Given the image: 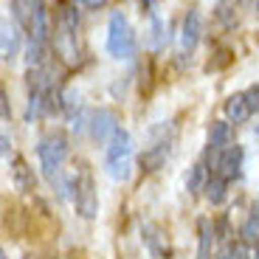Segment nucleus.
I'll list each match as a JSON object with an SVG mask.
<instances>
[{
	"mask_svg": "<svg viewBox=\"0 0 259 259\" xmlns=\"http://www.w3.org/2000/svg\"><path fill=\"white\" fill-rule=\"evenodd\" d=\"M37 158H39V163H42L46 178L51 183H57L59 194L65 197L68 186H65V181H62V163H65V158H68V138H65L62 133H48V136H42L37 144Z\"/></svg>",
	"mask_w": 259,
	"mask_h": 259,
	"instance_id": "obj_1",
	"label": "nucleus"
},
{
	"mask_svg": "<svg viewBox=\"0 0 259 259\" xmlns=\"http://www.w3.org/2000/svg\"><path fill=\"white\" fill-rule=\"evenodd\" d=\"M107 51L116 59H133L138 51V39L136 31L130 26V20L121 12L110 14V26H107Z\"/></svg>",
	"mask_w": 259,
	"mask_h": 259,
	"instance_id": "obj_2",
	"label": "nucleus"
},
{
	"mask_svg": "<svg viewBox=\"0 0 259 259\" xmlns=\"http://www.w3.org/2000/svg\"><path fill=\"white\" fill-rule=\"evenodd\" d=\"M130 161H133V141H130V133L118 130L113 141L107 144V158H104V166L110 172V178L116 181H127L130 178Z\"/></svg>",
	"mask_w": 259,
	"mask_h": 259,
	"instance_id": "obj_3",
	"label": "nucleus"
},
{
	"mask_svg": "<svg viewBox=\"0 0 259 259\" xmlns=\"http://www.w3.org/2000/svg\"><path fill=\"white\" fill-rule=\"evenodd\" d=\"M73 206L82 220H93L99 214V197H96V183L88 169H79V178L73 183Z\"/></svg>",
	"mask_w": 259,
	"mask_h": 259,
	"instance_id": "obj_4",
	"label": "nucleus"
},
{
	"mask_svg": "<svg viewBox=\"0 0 259 259\" xmlns=\"http://www.w3.org/2000/svg\"><path fill=\"white\" fill-rule=\"evenodd\" d=\"M118 118L113 110H96L91 113V136L96 138L99 144H110L113 136L118 133Z\"/></svg>",
	"mask_w": 259,
	"mask_h": 259,
	"instance_id": "obj_5",
	"label": "nucleus"
},
{
	"mask_svg": "<svg viewBox=\"0 0 259 259\" xmlns=\"http://www.w3.org/2000/svg\"><path fill=\"white\" fill-rule=\"evenodd\" d=\"M240 166H242V147H226L220 149V155L214 161V175H223L226 181L231 178H240Z\"/></svg>",
	"mask_w": 259,
	"mask_h": 259,
	"instance_id": "obj_6",
	"label": "nucleus"
},
{
	"mask_svg": "<svg viewBox=\"0 0 259 259\" xmlns=\"http://www.w3.org/2000/svg\"><path fill=\"white\" fill-rule=\"evenodd\" d=\"M197 39H200V14H197V9H189L181 28V51L192 54L197 48Z\"/></svg>",
	"mask_w": 259,
	"mask_h": 259,
	"instance_id": "obj_7",
	"label": "nucleus"
},
{
	"mask_svg": "<svg viewBox=\"0 0 259 259\" xmlns=\"http://www.w3.org/2000/svg\"><path fill=\"white\" fill-rule=\"evenodd\" d=\"M245 6H248V0H217L214 17H217V23H220L223 28H234L240 23V14Z\"/></svg>",
	"mask_w": 259,
	"mask_h": 259,
	"instance_id": "obj_8",
	"label": "nucleus"
},
{
	"mask_svg": "<svg viewBox=\"0 0 259 259\" xmlns=\"http://www.w3.org/2000/svg\"><path fill=\"white\" fill-rule=\"evenodd\" d=\"M253 107H251V99H248V93H234V96H228L226 102V116L231 124H245L248 118H251Z\"/></svg>",
	"mask_w": 259,
	"mask_h": 259,
	"instance_id": "obj_9",
	"label": "nucleus"
},
{
	"mask_svg": "<svg viewBox=\"0 0 259 259\" xmlns=\"http://www.w3.org/2000/svg\"><path fill=\"white\" fill-rule=\"evenodd\" d=\"M39 6H46V3H42V0H12L14 20L28 31L31 23H34V17H37V12H39Z\"/></svg>",
	"mask_w": 259,
	"mask_h": 259,
	"instance_id": "obj_10",
	"label": "nucleus"
},
{
	"mask_svg": "<svg viewBox=\"0 0 259 259\" xmlns=\"http://www.w3.org/2000/svg\"><path fill=\"white\" fill-rule=\"evenodd\" d=\"M169 158V141H161V144H152L149 149H144L141 155V166L144 172H158L163 166V161Z\"/></svg>",
	"mask_w": 259,
	"mask_h": 259,
	"instance_id": "obj_11",
	"label": "nucleus"
},
{
	"mask_svg": "<svg viewBox=\"0 0 259 259\" xmlns=\"http://www.w3.org/2000/svg\"><path fill=\"white\" fill-rule=\"evenodd\" d=\"M0 51H3V59H14L20 51V37H17V28L12 23H3L0 26Z\"/></svg>",
	"mask_w": 259,
	"mask_h": 259,
	"instance_id": "obj_12",
	"label": "nucleus"
},
{
	"mask_svg": "<svg viewBox=\"0 0 259 259\" xmlns=\"http://www.w3.org/2000/svg\"><path fill=\"white\" fill-rule=\"evenodd\" d=\"M231 124L228 121H211V127H208V147L211 149H226L231 147Z\"/></svg>",
	"mask_w": 259,
	"mask_h": 259,
	"instance_id": "obj_13",
	"label": "nucleus"
},
{
	"mask_svg": "<svg viewBox=\"0 0 259 259\" xmlns=\"http://www.w3.org/2000/svg\"><path fill=\"white\" fill-rule=\"evenodd\" d=\"M206 200L211 203V206H220V203H226V194H228V181L223 175H208V183H206Z\"/></svg>",
	"mask_w": 259,
	"mask_h": 259,
	"instance_id": "obj_14",
	"label": "nucleus"
},
{
	"mask_svg": "<svg viewBox=\"0 0 259 259\" xmlns=\"http://www.w3.org/2000/svg\"><path fill=\"white\" fill-rule=\"evenodd\" d=\"M12 178H14V186H17L20 192H31V189H34V172L28 169V163L23 161V158H17V161H14Z\"/></svg>",
	"mask_w": 259,
	"mask_h": 259,
	"instance_id": "obj_15",
	"label": "nucleus"
},
{
	"mask_svg": "<svg viewBox=\"0 0 259 259\" xmlns=\"http://www.w3.org/2000/svg\"><path fill=\"white\" fill-rule=\"evenodd\" d=\"M214 245V228L208 220L200 223V251H197V259H208V251Z\"/></svg>",
	"mask_w": 259,
	"mask_h": 259,
	"instance_id": "obj_16",
	"label": "nucleus"
},
{
	"mask_svg": "<svg viewBox=\"0 0 259 259\" xmlns=\"http://www.w3.org/2000/svg\"><path fill=\"white\" fill-rule=\"evenodd\" d=\"M206 183H208V178H206V166H203V163L192 166V175H189V181H186L189 192H200V189H206Z\"/></svg>",
	"mask_w": 259,
	"mask_h": 259,
	"instance_id": "obj_17",
	"label": "nucleus"
},
{
	"mask_svg": "<svg viewBox=\"0 0 259 259\" xmlns=\"http://www.w3.org/2000/svg\"><path fill=\"white\" fill-rule=\"evenodd\" d=\"M256 228H259V206L251 211V217H248V223L242 226V237H245V242H253L256 240Z\"/></svg>",
	"mask_w": 259,
	"mask_h": 259,
	"instance_id": "obj_18",
	"label": "nucleus"
},
{
	"mask_svg": "<svg viewBox=\"0 0 259 259\" xmlns=\"http://www.w3.org/2000/svg\"><path fill=\"white\" fill-rule=\"evenodd\" d=\"M223 259H253V253L248 251L245 242H234V245H228V251L223 253Z\"/></svg>",
	"mask_w": 259,
	"mask_h": 259,
	"instance_id": "obj_19",
	"label": "nucleus"
},
{
	"mask_svg": "<svg viewBox=\"0 0 259 259\" xmlns=\"http://www.w3.org/2000/svg\"><path fill=\"white\" fill-rule=\"evenodd\" d=\"M248 99H251V107H253V110L259 113V84H256V88H251V91H248Z\"/></svg>",
	"mask_w": 259,
	"mask_h": 259,
	"instance_id": "obj_20",
	"label": "nucleus"
},
{
	"mask_svg": "<svg viewBox=\"0 0 259 259\" xmlns=\"http://www.w3.org/2000/svg\"><path fill=\"white\" fill-rule=\"evenodd\" d=\"M0 107H3V121H9V113H12V110H9V99H6V93H3V91H0Z\"/></svg>",
	"mask_w": 259,
	"mask_h": 259,
	"instance_id": "obj_21",
	"label": "nucleus"
},
{
	"mask_svg": "<svg viewBox=\"0 0 259 259\" xmlns=\"http://www.w3.org/2000/svg\"><path fill=\"white\" fill-rule=\"evenodd\" d=\"M76 3H82V6H88V9H99V6H104L107 0H76Z\"/></svg>",
	"mask_w": 259,
	"mask_h": 259,
	"instance_id": "obj_22",
	"label": "nucleus"
},
{
	"mask_svg": "<svg viewBox=\"0 0 259 259\" xmlns=\"http://www.w3.org/2000/svg\"><path fill=\"white\" fill-rule=\"evenodd\" d=\"M253 259H259V245H256V248H253Z\"/></svg>",
	"mask_w": 259,
	"mask_h": 259,
	"instance_id": "obj_23",
	"label": "nucleus"
},
{
	"mask_svg": "<svg viewBox=\"0 0 259 259\" xmlns=\"http://www.w3.org/2000/svg\"><path fill=\"white\" fill-rule=\"evenodd\" d=\"M141 3H144V6H147V9H149V6H152V0H141Z\"/></svg>",
	"mask_w": 259,
	"mask_h": 259,
	"instance_id": "obj_24",
	"label": "nucleus"
},
{
	"mask_svg": "<svg viewBox=\"0 0 259 259\" xmlns=\"http://www.w3.org/2000/svg\"><path fill=\"white\" fill-rule=\"evenodd\" d=\"M0 259H6V253H0Z\"/></svg>",
	"mask_w": 259,
	"mask_h": 259,
	"instance_id": "obj_25",
	"label": "nucleus"
},
{
	"mask_svg": "<svg viewBox=\"0 0 259 259\" xmlns=\"http://www.w3.org/2000/svg\"><path fill=\"white\" fill-rule=\"evenodd\" d=\"M256 9H259V0H256Z\"/></svg>",
	"mask_w": 259,
	"mask_h": 259,
	"instance_id": "obj_26",
	"label": "nucleus"
}]
</instances>
